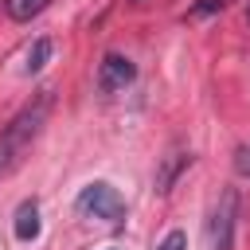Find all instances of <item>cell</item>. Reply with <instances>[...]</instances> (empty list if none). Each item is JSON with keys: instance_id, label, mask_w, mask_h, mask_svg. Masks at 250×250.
<instances>
[{"instance_id": "cell-3", "label": "cell", "mask_w": 250, "mask_h": 250, "mask_svg": "<svg viewBox=\"0 0 250 250\" xmlns=\"http://www.w3.org/2000/svg\"><path fill=\"white\" fill-rule=\"evenodd\" d=\"M234 219H238V191L227 188L207 219V250H230L234 246Z\"/></svg>"}, {"instance_id": "cell-9", "label": "cell", "mask_w": 250, "mask_h": 250, "mask_svg": "<svg viewBox=\"0 0 250 250\" xmlns=\"http://www.w3.org/2000/svg\"><path fill=\"white\" fill-rule=\"evenodd\" d=\"M156 250H188V238H184V230H168V234H164V242H160Z\"/></svg>"}, {"instance_id": "cell-7", "label": "cell", "mask_w": 250, "mask_h": 250, "mask_svg": "<svg viewBox=\"0 0 250 250\" xmlns=\"http://www.w3.org/2000/svg\"><path fill=\"white\" fill-rule=\"evenodd\" d=\"M51 39H35L31 47H27V59H23V74H35V70H43L47 66V59H51Z\"/></svg>"}, {"instance_id": "cell-8", "label": "cell", "mask_w": 250, "mask_h": 250, "mask_svg": "<svg viewBox=\"0 0 250 250\" xmlns=\"http://www.w3.org/2000/svg\"><path fill=\"white\" fill-rule=\"evenodd\" d=\"M47 4H51V0H4V8H8L12 20H31V16H39Z\"/></svg>"}, {"instance_id": "cell-4", "label": "cell", "mask_w": 250, "mask_h": 250, "mask_svg": "<svg viewBox=\"0 0 250 250\" xmlns=\"http://www.w3.org/2000/svg\"><path fill=\"white\" fill-rule=\"evenodd\" d=\"M133 78H137L133 59H125V55H117V51H109V55L102 59V66H98V90H102V94H121L125 86H133Z\"/></svg>"}, {"instance_id": "cell-11", "label": "cell", "mask_w": 250, "mask_h": 250, "mask_svg": "<svg viewBox=\"0 0 250 250\" xmlns=\"http://www.w3.org/2000/svg\"><path fill=\"white\" fill-rule=\"evenodd\" d=\"M246 16H250V8H246Z\"/></svg>"}, {"instance_id": "cell-5", "label": "cell", "mask_w": 250, "mask_h": 250, "mask_svg": "<svg viewBox=\"0 0 250 250\" xmlns=\"http://www.w3.org/2000/svg\"><path fill=\"white\" fill-rule=\"evenodd\" d=\"M12 230H16L20 242L39 238V203H35V199H23V203L16 207V223H12Z\"/></svg>"}, {"instance_id": "cell-1", "label": "cell", "mask_w": 250, "mask_h": 250, "mask_svg": "<svg viewBox=\"0 0 250 250\" xmlns=\"http://www.w3.org/2000/svg\"><path fill=\"white\" fill-rule=\"evenodd\" d=\"M51 105H55V90L43 86V90H35L31 102L4 125V133H0V172H12L16 164H23V156L31 152L35 137L43 133V125H47V117H51Z\"/></svg>"}, {"instance_id": "cell-2", "label": "cell", "mask_w": 250, "mask_h": 250, "mask_svg": "<svg viewBox=\"0 0 250 250\" xmlns=\"http://www.w3.org/2000/svg\"><path fill=\"white\" fill-rule=\"evenodd\" d=\"M74 207H78L82 215H94V219H105V223H121V219H125V199H121V191H117L113 184H105V180L86 184V188L78 191Z\"/></svg>"}, {"instance_id": "cell-6", "label": "cell", "mask_w": 250, "mask_h": 250, "mask_svg": "<svg viewBox=\"0 0 250 250\" xmlns=\"http://www.w3.org/2000/svg\"><path fill=\"white\" fill-rule=\"evenodd\" d=\"M188 164H191V152H168V156H164V168H160V176H156V188L168 191L172 180H176V172L188 168Z\"/></svg>"}, {"instance_id": "cell-10", "label": "cell", "mask_w": 250, "mask_h": 250, "mask_svg": "<svg viewBox=\"0 0 250 250\" xmlns=\"http://www.w3.org/2000/svg\"><path fill=\"white\" fill-rule=\"evenodd\" d=\"M234 172L250 180V145H242V148H234Z\"/></svg>"}]
</instances>
